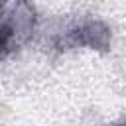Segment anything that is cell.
<instances>
[{
  "label": "cell",
  "mask_w": 126,
  "mask_h": 126,
  "mask_svg": "<svg viewBox=\"0 0 126 126\" xmlns=\"http://www.w3.org/2000/svg\"><path fill=\"white\" fill-rule=\"evenodd\" d=\"M37 24L30 0H0V57L22 49L33 35Z\"/></svg>",
  "instance_id": "obj_1"
},
{
  "label": "cell",
  "mask_w": 126,
  "mask_h": 126,
  "mask_svg": "<svg viewBox=\"0 0 126 126\" xmlns=\"http://www.w3.org/2000/svg\"><path fill=\"white\" fill-rule=\"evenodd\" d=\"M108 41H110L108 28L100 22H94V20H87V22H81V24L73 26L61 37V45H69V47L104 49L108 45Z\"/></svg>",
  "instance_id": "obj_2"
}]
</instances>
